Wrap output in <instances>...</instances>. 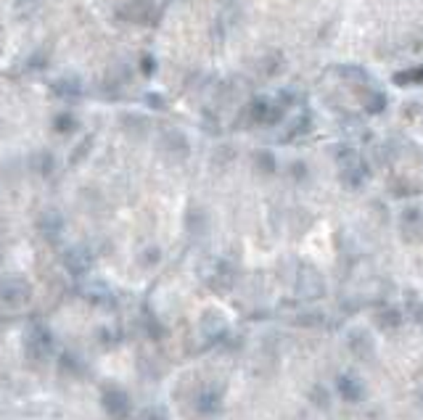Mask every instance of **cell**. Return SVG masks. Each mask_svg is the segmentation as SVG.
Here are the masks:
<instances>
[{
    "instance_id": "obj_2",
    "label": "cell",
    "mask_w": 423,
    "mask_h": 420,
    "mask_svg": "<svg viewBox=\"0 0 423 420\" xmlns=\"http://www.w3.org/2000/svg\"><path fill=\"white\" fill-rule=\"evenodd\" d=\"M35 299V288L24 275H0V307L6 309H24Z\"/></svg>"
},
{
    "instance_id": "obj_7",
    "label": "cell",
    "mask_w": 423,
    "mask_h": 420,
    "mask_svg": "<svg viewBox=\"0 0 423 420\" xmlns=\"http://www.w3.org/2000/svg\"><path fill=\"white\" fill-rule=\"evenodd\" d=\"M421 79H423V66H421V72H410V75L397 77V82H421Z\"/></svg>"
},
{
    "instance_id": "obj_1",
    "label": "cell",
    "mask_w": 423,
    "mask_h": 420,
    "mask_svg": "<svg viewBox=\"0 0 423 420\" xmlns=\"http://www.w3.org/2000/svg\"><path fill=\"white\" fill-rule=\"evenodd\" d=\"M53 333L46 323H32L30 328L24 330L21 336V352L24 357L32 362V365H46L50 357H53Z\"/></svg>"
},
{
    "instance_id": "obj_6",
    "label": "cell",
    "mask_w": 423,
    "mask_h": 420,
    "mask_svg": "<svg viewBox=\"0 0 423 420\" xmlns=\"http://www.w3.org/2000/svg\"><path fill=\"white\" fill-rule=\"evenodd\" d=\"M72 127H75V120L69 114H64V117L56 120V130H72Z\"/></svg>"
},
{
    "instance_id": "obj_4",
    "label": "cell",
    "mask_w": 423,
    "mask_h": 420,
    "mask_svg": "<svg viewBox=\"0 0 423 420\" xmlns=\"http://www.w3.org/2000/svg\"><path fill=\"white\" fill-rule=\"evenodd\" d=\"M64 265H66V270L72 272V275H82V272L88 270L91 259H88V254L82 249H72V251H66V256H64Z\"/></svg>"
},
{
    "instance_id": "obj_3",
    "label": "cell",
    "mask_w": 423,
    "mask_h": 420,
    "mask_svg": "<svg viewBox=\"0 0 423 420\" xmlns=\"http://www.w3.org/2000/svg\"><path fill=\"white\" fill-rule=\"evenodd\" d=\"M37 230L43 233L46 240H56L61 236V230H64V222H61V217L56 211H43L40 220H37Z\"/></svg>"
},
{
    "instance_id": "obj_5",
    "label": "cell",
    "mask_w": 423,
    "mask_h": 420,
    "mask_svg": "<svg viewBox=\"0 0 423 420\" xmlns=\"http://www.w3.org/2000/svg\"><path fill=\"white\" fill-rule=\"evenodd\" d=\"M32 172L48 178V175L53 172V156H50L48 151H37V153H32Z\"/></svg>"
}]
</instances>
